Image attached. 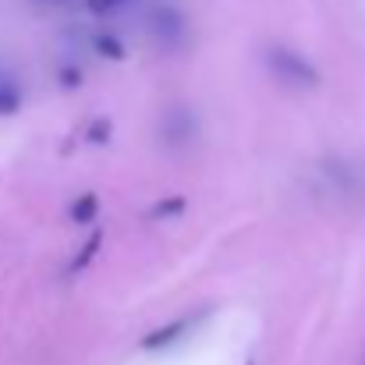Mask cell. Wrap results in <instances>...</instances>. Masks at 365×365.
I'll use <instances>...</instances> for the list:
<instances>
[{
    "instance_id": "obj_3",
    "label": "cell",
    "mask_w": 365,
    "mask_h": 365,
    "mask_svg": "<svg viewBox=\"0 0 365 365\" xmlns=\"http://www.w3.org/2000/svg\"><path fill=\"white\" fill-rule=\"evenodd\" d=\"M195 138H199V118H195L192 107L174 103V107L163 110V118H160V142L167 149H188V145H195Z\"/></svg>"
},
{
    "instance_id": "obj_6",
    "label": "cell",
    "mask_w": 365,
    "mask_h": 365,
    "mask_svg": "<svg viewBox=\"0 0 365 365\" xmlns=\"http://www.w3.org/2000/svg\"><path fill=\"white\" fill-rule=\"evenodd\" d=\"M68 213H71V220H75V224H89V220L100 213V195H96V192L78 195V199L71 202V210H68Z\"/></svg>"
},
{
    "instance_id": "obj_2",
    "label": "cell",
    "mask_w": 365,
    "mask_h": 365,
    "mask_svg": "<svg viewBox=\"0 0 365 365\" xmlns=\"http://www.w3.org/2000/svg\"><path fill=\"white\" fill-rule=\"evenodd\" d=\"M145 25H149V39L163 53H174L188 43V21H185L181 7H174V4H153Z\"/></svg>"
},
{
    "instance_id": "obj_11",
    "label": "cell",
    "mask_w": 365,
    "mask_h": 365,
    "mask_svg": "<svg viewBox=\"0 0 365 365\" xmlns=\"http://www.w3.org/2000/svg\"><path fill=\"white\" fill-rule=\"evenodd\" d=\"M107 138H110V121L96 118V124H93V131H89V142H107Z\"/></svg>"
},
{
    "instance_id": "obj_9",
    "label": "cell",
    "mask_w": 365,
    "mask_h": 365,
    "mask_svg": "<svg viewBox=\"0 0 365 365\" xmlns=\"http://www.w3.org/2000/svg\"><path fill=\"white\" fill-rule=\"evenodd\" d=\"M18 107H21V89L11 78H0V114L4 118L7 114H18Z\"/></svg>"
},
{
    "instance_id": "obj_1",
    "label": "cell",
    "mask_w": 365,
    "mask_h": 365,
    "mask_svg": "<svg viewBox=\"0 0 365 365\" xmlns=\"http://www.w3.org/2000/svg\"><path fill=\"white\" fill-rule=\"evenodd\" d=\"M266 71H269L284 89H291V93H316V89L323 86L319 68H316L302 50L284 46V43H277V46L266 50Z\"/></svg>"
},
{
    "instance_id": "obj_5",
    "label": "cell",
    "mask_w": 365,
    "mask_h": 365,
    "mask_svg": "<svg viewBox=\"0 0 365 365\" xmlns=\"http://www.w3.org/2000/svg\"><path fill=\"white\" fill-rule=\"evenodd\" d=\"M188 213V199L185 195H170V199H160L153 202V210L145 213L149 220H167V217H185Z\"/></svg>"
},
{
    "instance_id": "obj_10",
    "label": "cell",
    "mask_w": 365,
    "mask_h": 365,
    "mask_svg": "<svg viewBox=\"0 0 365 365\" xmlns=\"http://www.w3.org/2000/svg\"><path fill=\"white\" fill-rule=\"evenodd\" d=\"M86 7H89V14H100V18H107V14H118L121 7H128L131 0H82Z\"/></svg>"
},
{
    "instance_id": "obj_12",
    "label": "cell",
    "mask_w": 365,
    "mask_h": 365,
    "mask_svg": "<svg viewBox=\"0 0 365 365\" xmlns=\"http://www.w3.org/2000/svg\"><path fill=\"white\" fill-rule=\"evenodd\" d=\"M39 4H71V0H39Z\"/></svg>"
},
{
    "instance_id": "obj_4",
    "label": "cell",
    "mask_w": 365,
    "mask_h": 365,
    "mask_svg": "<svg viewBox=\"0 0 365 365\" xmlns=\"http://www.w3.org/2000/svg\"><path fill=\"white\" fill-rule=\"evenodd\" d=\"M192 327H195V316H178V319H170L167 327H156L153 334H145V337H142V351H163V348L178 344Z\"/></svg>"
},
{
    "instance_id": "obj_7",
    "label": "cell",
    "mask_w": 365,
    "mask_h": 365,
    "mask_svg": "<svg viewBox=\"0 0 365 365\" xmlns=\"http://www.w3.org/2000/svg\"><path fill=\"white\" fill-rule=\"evenodd\" d=\"M93 46H96V53L107 57V61H124V57H128L124 43L114 32H96V36H93Z\"/></svg>"
},
{
    "instance_id": "obj_8",
    "label": "cell",
    "mask_w": 365,
    "mask_h": 365,
    "mask_svg": "<svg viewBox=\"0 0 365 365\" xmlns=\"http://www.w3.org/2000/svg\"><path fill=\"white\" fill-rule=\"evenodd\" d=\"M100 245H103V231H93V235H89V242H86L82 248H78V252H75V259H71L68 273H78V269H86V266L93 262V255L100 252Z\"/></svg>"
}]
</instances>
